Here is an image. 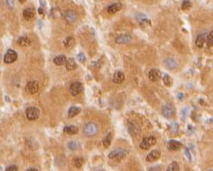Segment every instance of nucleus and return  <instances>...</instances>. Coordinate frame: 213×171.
Returning <instances> with one entry per match:
<instances>
[{"mask_svg": "<svg viewBox=\"0 0 213 171\" xmlns=\"http://www.w3.org/2000/svg\"><path fill=\"white\" fill-rule=\"evenodd\" d=\"M98 133V127L95 123L89 122L88 124H85V126L83 127V133L85 136L89 137V138H93L95 137Z\"/></svg>", "mask_w": 213, "mask_h": 171, "instance_id": "nucleus-1", "label": "nucleus"}, {"mask_svg": "<svg viewBox=\"0 0 213 171\" xmlns=\"http://www.w3.org/2000/svg\"><path fill=\"white\" fill-rule=\"evenodd\" d=\"M127 152L125 149L123 148H117L115 150L112 151L109 153V158L111 160H115L117 161H122L126 156H127Z\"/></svg>", "mask_w": 213, "mask_h": 171, "instance_id": "nucleus-2", "label": "nucleus"}, {"mask_svg": "<svg viewBox=\"0 0 213 171\" xmlns=\"http://www.w3.org/2000/svg\"><path fill=\"white\" fill-rule=\"evenodd\" d=\"M156 142V138L154 136H149L142 139V141L140 144V147L143 150H148L151 147H153Z\"/></svg>", "mask_w": 213, "mask_h": 171, "instance_id": "nucleus-3", "label": "nucleus"}, {"mask_svg": "<svg viewBox=\"0 0 213 171\" xmlns=\"http://www.w3.org/2000/svg\"><path fill=\"white\" fill-rule=\"evenodd\" d=\"M162 115L168 119L173 118L175 115V109L172 104H165L162 107Z\"/></svg>", "mask_w": 213, "mask_h": 171, "instance_id": "nucleus-4", "label": "nucleus"}, {"mask_svg": "<svg viewBox=\"0 0 213 171\" xmlns=\"http://www.w3.org/2000/svg\"><path fill=\"white\" fill-rule=\"evenodd\" d=\"M39 115H40V111L37 108L30 107V108L27 109V110H26V116L30 121L36 120L39 117Z\"/></svg>", "mask_w": 213, "mask_h": 171, "instance_id": "nucleus-5", "label": "nucleus"}, {"mask_svg": "<svg viewBox=\"0 0 213 171\" xmlns=\"http://www.w3.org/2000/svg\"><path fill=\"white\" fill-rule=\"evenodd\" d=\"M77 13L73 10H67L64 13V19L68 24H74L77 20Z\"/></svg>", "mask_w": 213, "mask_h": 171, "instance_id": "nucleus-6", "label": "nucleus"}, {"mask_svg": "<svg viewBox=\"0 0 213 171\" xmlns=\"http://www.w3.org/2000/svg\"><path fill=\"white\" fill-rule=\"evenodd\" d=\"M18 58V54L13 50H8L4 57V61L5 64H12L15 62Z\"/></svg>", "mask_w": 213, "mask_h": 171, "instance_id": "nucleus-7", "label": "nucleus"}, {"mask_svg": "<svg viewBox=\"0 0 213 171\" xmlns=\"http://www.w3.org/2000/svg\"><path fill=\"white\" fill-rule=\"evenodd\" d=\"M39 90V85L37 81H29L26 85V91L31 95L37 93Z\"/></svg>", "mask_w": 213, "mask_h": 171, "instance_id": "nucleus-8", "label": "nucleus"}, {"mask_svg": "<svg viewBox=\"0 0 213 171\" xmlns=\"http://www.w3.org/2000/svg\"><path fill=\"white\" fill-rule=\"evenodd\" d=\"M82 90H83V87H82V84L80 82H74L70 87V93L73 96L80 95L82 92Z\"/></svg>", "mask_w": 213, "mask_h": 171, "instance_id": "nucleus-9", "label": "nucleus"}, {"mask_svg": "<svg viewBox=\"0 0 213 171\" xmlns=\"http://www.w3.org/2000/svg\"><path fill=\"white\" fill-rule=\"evenodd\" d=\"M149 78L152 82H157L161 79L162 73L158 69H152L149 73Z\"/></svg>", "mask_w": 213, "mask_h": 171, "instance_id": "nucleus-10", "label": "nucleus"}, {"mask_svg": "<svg viewBox=\"0 0 213 171\" xmlns=\"http://www.w3.org/2000/svg\"><path fill=\"white\" fill-rule=\"evenodd\" d=\"M132 40V37L130 35L128 34H123V35H120L118 36H117L115 39V41H116L118 44H127L128 42H130Z\"/></svg>", "mask_w": 213, "mask_h": 171, "instance_id": "nucleus-11", "label": "nucleus"}, {"mask_svg": "<svg viewBox=\"0 0 213 171\" xmlns=\"http://www.w3.org/2000/svg\"><path fill=\"white\" fill-rule=\"evenodd\" d=\"M160 156H161L160 151H158V150H153V151H151V152L147 155L146 161H147L148 162H154V161H157V160L160 158Z\"/></svg>", "mask_w": 213, "mask_h": 171, "instance_id": "nucleus-12", "label": "nucleus"}, {"mask_svg": "<svg viewBox=\"0 0 213 171\" xmlns=\"http://www.w3.org/2000/svg\"><path fill=\"white\" fill-rule=\"evenodd\" d=\"M164 64L165 66L169 69V70H174L177 67V62L174 58L173 57H167L165 61H164Z\"/></svg>", "mask_w": 213, "mask_h": 171, "instance_id": "nucleus-13", "label": "nucleus"}, {"mask_svg": "<svg viewBox=\"0 0 213 171\" xmlns=\"http://www.w3.org/2000/svg\"><path fill=\"white\" fill-rule=\"evenodd\" d=\"M35 15H36V11L33 8H27L23 11V17L27 20L34 19Z\"/></svg>", "mask_w": 213, "mask_h": 171, "instance_id": "nucleus-14", "label": "nucleus"}, {"mask_svg": "<svg viewBox=\"0 0 213 171\" xmlns=\"http://www.w3.org/2000/svg\"><path fill=\"white\" fill-rule=\"evenodd\" d=\"M181 147H182V144L177 140H170L168 142V149L171 151L179 150Z\"/></svg>", "mask_w": 213, "mask_h": 171, "instance_id": "nucleus-15", "label": "nucleus"}, {"mask_svg": "<svg viewBox=\"0 0 213 171\" xmlns=\"http://www.w3.org/2000/svg\"><path fill=\"white\" fill-rule=\"evenodd\" d=\"M121 8H122V4L120 3H115V4H112L108 6L107 12L110 14H114V13H116L117 12L120 11Z\"/></svg>", "mask_w": 213, "mask_h": 171, "instance_id": "nucleus-16", "label": "nucleus"}, {"mask_svg": "<svg viewBox=\"0 0 213 171\" xmlns=\"http://www.w3.org/2000/svg\"><path fill=\"white\" fill-rule=\"evenodd\" d=\"M205 41H206V34H201L199 35L196 40H195V46L197 48H203L204 46V43H205Z\"/></svg>", "mask_w": 213, "mask_h": 171, "instance_id": "nucleus-17", "label": "nucleus"}, {"mask_svg": "<svg viewBox=\"0 0 213 171\" xmlns=\"http://www.w3.org/2000/svg\"><path fill=\"white\" fill-rule=\"evenodd\" d=\"M124 79H125L124 73H123L122 72H120V71H118V72H116V73H114V75H113L112 81H113L114 83H116V84H120V83H122V82L124 81Z\"/></svg>", "mask_w": 213, "mask_h": 171, "instance_id": "nucleus-18", "label": "nucleus"}, {"mask_svg": "<svg viewBox=\"0 0 213 171\" xmlns=\"http://www.w3.org/2000/svg\"><path fill=\"white\" fill-rule=\"evenodd\" d=\"M18 44L22 47H28L31 44V41L28 36H21L18 39Z\"/></svg>", "mask_w": 213, "mask_h": 171, "instance_id": "nucleus-19", "label": "nucleus"}, {"mask_svg": "<svg viewBox=\"0 0 213 171\" xmlns=\"http://www.w3.org/2000/svg\"><path fill=\"white\" fill-rule=\"evenodd\" d=\"M66 67L67 71H74L76 68V63L74 58H69L66 62Z\"/></svg>", "mask_w": 213, "mask_h": 171, "instance_id": "nucleus-20", "label": "nucleus"}, {"mask_svg": "<svg viewBox=\"0 0 213 171\" xmlns=\"http://www.w3.org/2000/svg\"><path fill=\"white\" fill-rule=\"evenodd\" d=\"M53 62L56 65H58V66L64 65L66 62V57H65L64 55H59V56H57L54 58Z\"/></svg>", "mask_w": 213, "mask_h": 171, "instance_id": "nucleus-21", "label": "nucleus"}, {"mask_svg": "<svg viewBox=\"0 0 213 171\" xmlns=\"http://www.w3.org/2000/svg\"><path fill=\"white\" fill-rule=\"evenodd\" d=\"M64 44H65V47H66V48H67V49H72V48L75 45V40H74V37H72V36H68L67 38L65 40Z\"/></svg>", "mask_w": 213, "mask_h": 171, "instance_id": "nucleus-22", "label": "nucleus"}, {"mask_svg": "<svg viewBox=\"0 0 213 171\" xmlns=\"http://www.w3.org/2000/svg\"><path fill=\"white\" fill-rule=\"evenodd\" d=\"M64 133H67V134H71V135H74L78 133V128L74 125H68L66 126L64 128Z\"/></svg>", "mask_w": 213, "mask_h": 171, "instance_id": "nucleus-23", "label": "nucleus"}, {"mask_svg": "<svg viewBox=\"0 0 213 171\" xmlns=\"http://www.w3.org/2000/svg\"><path fill=\"white\" fill-rule=\"evenodd\" d=\"M80 112V109L78 107H71L68 110V116L70 118L74 117L75 115H77Z\"/></svg>", "mask_w": 213, "mask_h": 171, "instance_id": "nucleus-24", "label": "nucleus"}, {"mask_svg": "<svg viewBox=\"0 0 213 171\" xmlns=\"http://www.w3.org/2000/svg\"><path fill=\"white\" fill-rule=\"evenodd\" d=\"M112 133H109L104 138V140H103V145H104V147H110V145H111V143H112Z\"/></svg>", "mask_w": 213, "mask_h": 171, "instance_id": "nucleus-25", "label": "nucleus"}, {"mask_svg": "<svg viewBox=\"0 0 213 171\" xmlns=\"http://www.w3.org/2000/svg\"><path fill=\"white\" fill-rule=\"evenodd\" d=\"M206 44L208 47H212L213 46V32H210L208 34H206V41H205Z\"/></svg>", "mask_w": 213, "mask_h": 171, "instance_id": "nucleus-26", "label": "nucleus"}, {"mask_svg": "<svg viewBox=\"0 0 213 171\" xmlns=\"http://www.w3.org/2000/svg\"><path fill=\"white\" fill-rule=\"evenodd\" d=\"M163 81H164V84L166 86V87H171L172 84H173V79L172 78L169 76L168 74H165L163 76Z\"/></svg>", "mask_w": 213, "mask_h": 171, "instance_id": "nucleus-27", "label": "nucleus"}, {"mask_svg": "<svg viewBox=\"0 0 213 171\" xmlns=\"http://www.w3.org/2000/svg\"><path fill=\"white\" fill-rule=\"evenodd\" d=\"M179 170V166L176 161H173L167 168V171H178Z\"/></svg>", "mask_w": 213, "mask_h": 171, "instance_id": "nucleus-28", "label": "nucleus"}, {"mask_svg": "<svg viewBox=\"0 0 213 171\" xmlns=\"http://www.w3.org/2000/svg\"><path fill=\"white\" fill-rule=\"evenodd\" d=\"M74 166H75V168L80 169V168L82 167V165H83V163H84V160H83L82 158H80V157H78V158H76V159H74Z\"/></svg>", "mask_w": 213, "mask_h": 171, "instance_id": "nucleus-29", "label": "nucleus"}, {"mask_svg": "<svg viewBox=\"0 0 213 171\" xmlns=\"http://www.w3.org/2000/svg\"><path fill=\"white\" fill-rule=\"evenodd\" d=\"M67 147H68V148H69L70 150H76V149L79 148L80 145H79V143L76 142V141H71V142H69V143L67 144Z\"/></svg>", "mask_w": 213, "mask_h": 171, "instance_id": "nucleus-30", "label": "nucleus"}, {"mask_svg": "<svg viewBox=\"0 0 213 171\" xmlns=\"http://www.w3.org/2000/svg\"><path fill=\"white\" fill-rule=\"evenodd\" d=\"M181 7H182L183 10H188V9H189V8L191 7V3H190V1H189V0H184V1L182 2Z\"/></svg>", "mask_w": 213, "mask_h": 171, "instance_id": "nucleus-31", "label": "nucleus"}, {"mask_svg": "<svg viewBox=\"0 0 213 171\" xmlns=\"http://www.w3.org/2000/svg\"><path fill=\"white\" fill-rule=\"evenodd\" d=\"M77 58L78 61L80 62V63H84V62L86 61V57H85V55L82 54V53H80L77 56Z\"/></svg>", "mask_w": 213, "mask_h": 171, "instance_id": "nucleus-32", "label": "nucleus"}, {"mask_svg": "<svg viewBox=\"0 0 213 171\" xmlns=\"http://www.w3.org/2000/svg\"><path fill=\"white\" fill-rule=\"evenodd\" d=\"M6 4L9 6V8L13 9L14 7V0H6Z\"/></svg>", "mask_w": 213, "mask_h": 171, "instance_id": "nucleus-33", "label": "nucleus"}, {"mask_svg": "<svg viewBox=\"0 0 213 171\" xmlns=\"http://www.w3.org/2000/svg\"><path fill=\"white\" fill-rule=\"evenodd\" d=\"M185 155L187 156V158L188 159L189 161H192V156H191V153L188 151V149H186L185 150Z\"/></svg>", "mask_w": 213, "mask_h": 171, "instance_id": "nucleus-34", "label": "nucleus"}, {"mask_svg": "<svg viewBox=\"0 0 213 171\" xmlns=\"http://www.w3.org/2000/svg\"><path fill=\"white\" fill-rule=\"evenodd\" d=\"M6 171H17L18 170V167L17 166H9L6 170H5Z\"/></svg>", "mask_w": 213, "mask_h": 171, "instance_id": "nucleus-35", "label": "nucleus"}, {"mask_svg": "<svg viewBox=\"0 0 213 171\" xmlns=\"http://www.w3.org/2000/svg\"><path fill=\"white\" fill-rule=\"evenodd\" d=\"M178 97H179V100L181 101V100L184 98V95H182V94H179V95H178Z\"/></svg>", "mask_w": 213, "mask_h": 171, "instance_id": "nucleus-36", "label": "nucleus"}, {"mask_svg": "<svg viewBox=\"0 0 213 171\" xmlns=\"http://www.w3.org/2000/svg\"><path fill=\"white\" fill-rule=\"evenodd\" d=\"M38 12H39V13H40V14H42V13H43V10H42V8H39Z\"/></svg>", "mask_w": 213, "mask_h": 171, "instance_id": "nucleus-37", "label": "nucleus"}, {"mask_svg": "<svg viewBox=\"0 0 213 171\" xmlns=\"http://www.w3.org/2000/svg\"><path fill=\"white\" fill-rule=\"evenodd\" d=\"M28 171H37V170H36V169H34V168H31V169H28Z\"/></svg>", "mask_w": 213, "mask_h": 171, "instance_id": "nucleus-38", "label": "nucleus"}, {"mask_svg": "<svg viewBox=\"0 0 213 171\" xmlns=\"http://www.w3.org/2000/svg\"><path fill=\"white\" fill-rule=\"evenodd\" d=\"M19 1L20 2V3H24V2H26L27 0H19Z\"/></svg>", "mask_w": 213, "mask_h": 171, "instance_id": "nucleus-39", "label": "nucleus"}]
</instances>
